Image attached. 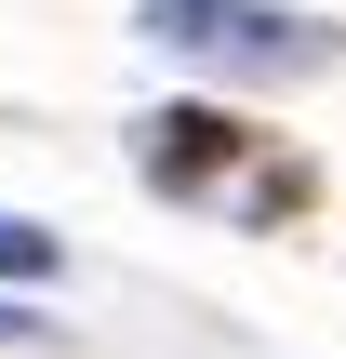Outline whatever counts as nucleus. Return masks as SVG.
Instances as JSON below:
<instances>
[{
	"mask_svg": "<svg viewBox=\"0 0 346 359\" xmlns=\"http://www.w3.org/2000/svg\"><path fill=\"white\" fill-rule=\"evenodd\" d=\"M133 173H147L160 200L240 213V226H280V213H307V200H320V173H307L280 133L227 120V107H147V120H133Z\"/></svg>",
	"mask_w": 346,
	"mask_h": 359,
	"instance_id": "f257e3e1",
	"label": "nucleus"
},
{
	"mask_svg": "<svg viewBox=\"0 0 346 359\" xmlns=\"http://www.w3.org/2000/svg\"><path fill=\"white\" fill-rule=\"evenodd\" d=\"M133 27L173 67H213V80H320L346 53L320 13H280V0H133Z\"/></svg>",
	"mask_w": 346,
	"mask_h": 359,
	"instance_id": "f03ea898",
	"label": "nucleus"
},
{
	"mask_svg": "<svg viewBox=\"0 0 346 359\" xmlns=\"http://www.w3.org/2000/svg\"><path fill=\"white\" fill-rule=\"evenodd\" d=\"M0 346H40V320H27V306H0Z\"/></svg>",
	"mask_w": 346,
	"mask_h": 359,
	"instance_id": "20e7f679",
	"label": "nucleus"
},
{
	"mask_svg": "<svg viewBox=\"0 0 346 359\" xmlns=\"http://www.w3.org/2000/svg\"><path fill=\"white\" fill-rule=\"evenodd\" d=\"M40 280H53V240L27 213H0V293H40Z\"/></svg>",
	"mask_w": 346,
	"mask_h": 359,
	"instance_id": "7ed1b4c3",
	"label": "nucleus"
}]
</instances>
